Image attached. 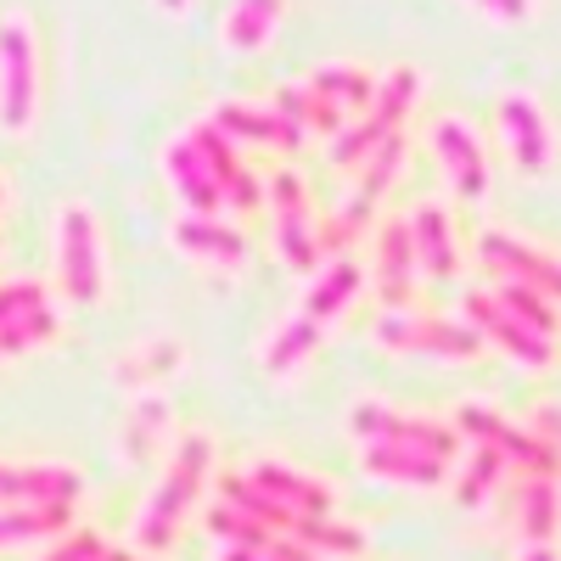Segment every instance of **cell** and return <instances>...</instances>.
<instances>
[{
	"label": "cell",
	"mask_w": 561,
	"mask_h": 561,
	"mask_svg": "<svg viewBox=\"0 0 561 561\" xmlns=\"http://www.w3.org/2000/svg\"><path fill=\"white\" fill-rule=\"evenodd\" d=\"M359 287H365V270L354 259H332V264H325L314 275V287L304 293V304L280 320V332L264 343V377H293L304 359H314V348L343 320V309L354 304Z\"/></svg>",
	"instance_id": "6da1fadb"
},
{
	"label": "cell",
	"mask_w": 561,
	"mask_h": 561,
	"mask_svg": "<svg viewBox=\"0 0 561 561\" xmlns=\"http://www.w3.org/2000/svg\"><path fill=\"white\" fill-rule=\"evenodd\" d=\"M421 102V68H393V73H382L377 79V90H370V107H365V124H354V129H343L337 140H332V158L337 163H359L365 152H377L388 135H399L404 129V118H410V107Z\"/></svg>",
	"instance_id": "7a4b0ae2"
},
{
	"label": "cell",
	"mask_w": 561,
	"mask_h": 561,
	"mask_svg": "<svg viewBox=\"0 0 561 561\" xmlns=\"http://www.w3.org/2000/svg\"><path fill=\"white\" fill-rule=\"evenodd\" d=\"M57 270H62V293L84 309L102 304L107 293V259H102V225L84 203H68L57 214Z\"/></svg>",
	"instance_id": "3957f363"
},
{
	"label": "cell",
	"mask_w": 561,
	"mask_h": 561,
	"mask_svg": "<svg viewBox=\"0 0 561 561\" xmlns=\"http://www.w3.org/2000/svg\"><path fill=\"white\" fill-rule=\"evenodd\" d=\"M377 343L393 348V354H421V359H449V365H466L478 359L483 343L466 320H449V314H382L377 320Z\"/></svg>",
	"instance_id": "277c9868"
},
{
	"label": "cell",
	"mask_w": 561,
	"mask_h": 561,
	"mask_svg": "<svg viewBox=\"0 0 561 561\" xmlns=\"http://www.w3.org/2000/svg\"><path fill=\"white\" fill-rule=\"evenodd\" d=\"M39 102V57L28 18H0V124L23 135Z\"/></svg>",
	"instance_id": "5b68a950"
},
{
	"label": "cell",
	"mask_w": 561,
	"mask_h": 561,
	"mask_svg": "<svg viewBox=\"0 0 561 561\" xmlns=\"http://www.w3.org/2000/svg\"><path fill=\"white\" fill-rule=\"evenodd\" d=\"M208 460H214L208 433H185V438H180L169 472H163V483H158V494H152V505H147V523H140V539H147V545H163V534L180 523V511L192 505V494H197V483H203V472H208Z\"/></svg>",
	"instance_id": "8992f818"
},
{
	"label": "cell",
	"mask_w": 561,
	"mask_h": 561,
	"mask_svg": "<svg viewBox=\"0 0 561 561\" xmlns=\"http://www.w3.org/2000/svg\"><path fill=\"white\" fill-rule=\"evenodd\" d=\"M348 433L370 438V444H399V449H415V455H433L444 460L455 449V433L444 427V421H421V415H399L377 399H359L348 410Z\"/></svg>",
	"instance_id": "52a82bcc"
},
{
	"label": "cell",
	"mask_w": 561,
	"mask_h": 561,
	"mask_svg": "<svg viewBox=\"0 0 561 561\" xmlns=\"http://www.w3.org/2000/svg\"><path fill=\"white\" fill-rule=\"evenodd\" d=\"M460 314H466V325L478 332V343H494L500 354H511L517 365L545 370V365L556 359V343H550V337H539V332H528V325H523L517 314H505L489 293H466Z\"/></svg>",
	"instance_id": "ba28073f"
},
{
	"label": "cell",
	"mask_w": 561,
	"mask_h": 561,
	"mask_svg": "<svg viewBox=\"0 0 561 561\" xmlns=\"http://www.w3.org/2000/svg\"><path fill=\"white\" fill-rule=\"evenodd\" d=\"M500 135H505V147H511L523 174L545 180L556 169V129H550V113L534 96H505L500 102Z\"/></svg>",
	"instance_id": "9c48e42d"
},
{
	"label": "cell",
	"mask_w": 561,
	"mask_h": 561,
	"mask_svg": "<svg viewBox=\"0 0 561 561\" xmlns=\"http://www.w3.org/2000/svg\"><path fill=\"white\" fill-rule=\"evenodd\" d=\"M270 208H275V242L287 253L293 270H314V214H309V192L293 169L270 174Z\"/></svg>",
	"instance_id": "30bf717a"
},
{
	"label": "cell",
	"mask_w": 561,
	"mask_h": 561,
	"mask_svg": "<svg viewBox=\"0 0 561 561\" xmlns=\"http://www.w3.org/2000/svg\"><path fill=\"white\" fill-rule=\"evenodd\" d=\"M433 152L449 174V185L466 197V203H478L489 192V158H483V140L478 129L466 124V118H438L433 124Z\"/></svg>",
	"instance_id": "8fae6325"
},
{
	"label": "cell",
	"mask_w": 561,
	"mask_h": 561,
	"mask_svg": "<svg viewBox=\"0 0 561 561\" xmlns=\"http://www.w3.org/2000/svg\"><path fill=\"white\" fill-rule=\"evenodd\" d=\"M478 253L494 264L500 280H517V287H528V293H539V298H556V280H561V275H556V259L539 253L534 242L505 237V230H483Z\"/></svg>",
	"instance_id": "7c38bea8"
},
{
	"label": "cell",
	"mask_w": 561,
	"mask_h": 561,
	"mask_svg": "<svg viewBox=\"0 0 561 561\" xmlns=\"http://www.w3.org/2000/svg\"><path fill=\"white\" fill-rule=\"evenodd\" d=\"M185 140H192V147H197V158L208 163V180L219 185V197L230 203V208H259L264 203V185H259V174H248L242 163H237V152H230V140L203 118L192 135H185Z\"/></svg>",
	"instance_id": "4fadbf2b"
},
{
	"label": "cell",
	"mask_w": 561,
	"mask_h": 561,
	"mask_svg": "<svg viewBox=\"0 0 561 561\" xmlns=\"http://www.w3.org/2000/svg\"><path fill=\"white\" fill-rule=\"evenodd\" d=\"M208 124L225 135V140H248V147H280V152H298L304 135L280 118L275 107H248V102H219L208 113Z\"/></svg>",
	"instance_id": "5bb4252c"
},
{
	"label": "cell",
	"mask_w": 561,
	"mask_h": 561,
	"mask_svg": "<svg viewBox=\"0 0 561 561\" xmlns=\"http://www.w3.org/2000/svg\"><path fill=\"white\" fill-rule=\"evenodd\" d=\"M174 248L197 264H214V270H242L248 264V237L237 225H219V219H197L185 214L174 225Z\"/></svg>",
	"instance_id": "9a60e30c"
},
{
	"label": "cell",
	"mask_w": 561,
	"mask_h": 561,
	"mask_svg": "<svg viewBox=\"0 0 561 561\" xmlns=\"http://www.w3.org/2000/svg\"><path fill=\"white\" fill-rule=\"evenodd\" d=\"M410 242H415V270H427L433 280H455L460 275V248H455L449 214L438 203H421L410 214Z\"/></svg>",
	"instance_id": "2e32d148"
},
{
	"label": "cell",
	"mask_w": 561,
	"mask_h": 561,
	"mask_svg": "<svg viewBox=\"0 0 561 561\" xmlns=\"http://www.w3.org/2000/svg\"><path fill=\"white\" fill-rule=\"evenodd\" d=\"M163 174H169V185H174V197H180L185 208H192L197 219H214V214L225 208L219 185L208 180V163L197 158L192 140H169V152H163Z\"/></svg>",
	"instance_id": "e0dca14e"
},
{
	"label": "cell",
	"mask_w": 561,
	"mask_h": 561,
	"mask_svg": "<svg viewBox=\"0 0 561 561\" xmlns=\"http://www.w3.org/2000/svg\"><path fill=\"white\" fill-rule=\"evenodd\" d=\"M377 287L382 304H404L415 287V242H410V219H382L377 230Z\"/></svg>",
	"instance_id": "ac0fdd59"
},
{
	"label": "cell",
	"mask_w": 561,
	"mask_h": 561,
	"mask_svg": "<svg viewBox=\"0 0 561 561\" xmlns=\"http://www.w3.org/2000/svg\"><path fill=\"white\" fill-rule=\"evenodd\" d=\"M180 365H185V343H174V337H147V343H135V348H124L118 359H113V377H118V388H152V382H169V377H180Z\"/></svg>",
	"instance_id": "d6986e66"
},
{
	"label": "cell",
	"mask_w": 561,
	"mask_h": 561,
	"mask_svg": "<svg viewBox=\"0 0 561 561\" xmlns=\"http://www.w3.org/2000/svg\"><path fill=\"white\" fill-rule=\"evenodd\" d=\"M309 96L314 102H325L337 118H348V113H365L370 107V90H377V79H370L365 68H354V62H325V68H314L309 73Z\"/></svg>",
	"instance_id": "ffe728a7"
},
{
	"label": "cell",
	"mask_w": 561,
	"mask_h": 561,
	"mask_svg": "<svg viewBox=\"0 0 561 561\" xmlns=\"http://www.w3.org/2000/svg\"><path fill=\"white\" fill-rule=\"evenodd\" d=\"M73 494H79V472H68V466H0V500L68 505Z\"/></svg>",
	"instance_id": "44dd1931"
},
{
	"label": "cell",
	"mask_w": 561,
	"mask_h": 561,
	"mask_svg": "<svg viewBox=\"0 0 561 561\" xmlns=\"http://www.w3.org/2000/svg\"><path fill=\"white\" fill-rule=\"evenodd\" d=\"M460 427L466 433H478L494 455H511V460H523V466H534V472H550V444H534V438H523L511 421H500V415H489L483 404H466L460 410Z\"/></svg>",
	"instance_id": "7402d4cb"
},
{
	"label": "cell",
	"mask_w": 561,
	"mask_h": 561,
	"mask_svg": "<svg viewBox=\"0 0 561 561\" xmlns=\"http://www.w3.org/2000/svg\"><path fill=\"white\" fill-rule=\"evenodd\" d=\"M259 494H270L280 511H298V517H309V511H325L332 505V489L293 472V466H253V478H248Z\"/></svg>",
	"instance_id": "603a6c76"
},
{
	"label": "cell",
	"mask_w": 561,
	"mask_h": 561,
	"mask_svg": "<svg viewBox=\"0 0 561 561\" xmlns=\"http://www.w3.org/2000/svg\"><path fill=\"white\" fill-rule=\"evenodd\" d=\"M280 18H287V0H237L219 23V39L230 51H259V45H270V34L280 28Z\"/></svg>",
	"instance_id": "cb8c5ba5"
},
{
	"label": "cell",
	"mask_w": 561,
	"mask_h": 561,
	"mask_svg": "<svg viewBox=\"0 0 561 561\" xmlns=\"http://www.w3.org/2000/svg\"><path fill=\"white\" fill-rule=\"evenodd\" d=\"M359 466H365L370 478H388V483H415V489L444 483V460L415 455V449H399V444H370Z\"/></svg>",
	"instance_id": "d4e9b609"
},
{
	"label": "cell",
	"mask_w": 561,
	"mask_h": 561,
	"mask_svg": "<svg viewBox=\"0 0 561 561\" xmlns=\"http://www.w3.org/2000/svg\"><path fill=\"white\" fill-rule=\"evenodd\" d=\"M505 314H517L528 332H539V337H550L556 343V298H539V293H528V287H517V280H494V293H489Z\"/></svg>",
	"instance_id": "484cf974"
},
{
	"label": "cell",
	"mask_w": 561,
	"mask_h": 561,
	"mask_svg": "<svg viewBox=\"0 0 561 561\" xmlns=\"http://www.w3.org/2000/svg\"><path fill=\"white\" fill-rule=\"evenodd\" d=\"M169 427V399H158V393H147V399H135V410H129V421H124V455L129 460H140L152 444H158V433Z\"/></svg>",
	"instance_id": "4316f807"
},
{
	"label": "cell",
	"mask_w": 561,
	"mask_h": 561,
	"mask_svg": "<svg viewBox=\"0 0 561 561\" xmlns=\"http://www.w3.org/2000/svg\"><path fill=\"white\" fill-rule=\"evenodd\" d=\"M57 325H62V320L51 314V304L34 309V314L7 320V325H0V359H12V354H23V348H34V343H51Z\"/></svg>",
	"instance_id": "83f0119b"
},
{
	"label": "cell",
	"mask_w": 561,
	"mask_h": 561,
	"mask_svg": "<svg viewBox=\"0 0 561 561\" xmlns=\"http://www.w3.org/2000/svg\"><path fill=\"white\" fill-rule=\"evenodd\" d=\"M404 163V129L388 135L377 152H365V185H359V203H377L388 185H393V169Z\"/></svg>",
	"instance_id": "f1b7e54d"
},
{
	"label": "cell",
	"mask_w": 561,
	"mask_h": 561,
	"mask_svg": "<svg viewBox=\"0 0 561 561\" xmlns=\"http://www.w3.org/2000/svg\"><path fill=\"white\" fill-rule=\"evenodd\" d=\"M68 523V505H34V511H7L0 517V545H18V539H39Z\"/></svg>",
	"instance_id": "f546056e"
},
{
	"label": "cell",
	"mask_w": 561,
	"mask_h": 561,
	"mask_svg": "<svg viewBox=\"0 0 561 561\" xmlns=\"http://www.w3.org/2000/svg\"><path fill=\"white\" fill-rule=\"evenodd\" d=\"M365 219H370V203H359V197H354V203H348L332 225L314 230V259H320V253H337V259H343V248L354 242V230H359Z\"/></svg>",
	"instance_id": "4dcf8cb0"
},
{
	"label": "cell",
	"mask_w": 561,
	"mask_h": 561,
	"mask_svg": "<svg viewBox=\"0 0 561 561\" xmlns=\"http://www.w3.org/2000/svg\"><path fill=\"white\" fill-rule=\"evenodd\" d=\"M34 309H45L39 280H0V325L18 320V314H34Z\"/></svg>",
	"instance_id": "1f68e13d"
},
{
	"label": "cell",
	"mask_w": 561,
	"mask_h": 561,
	"mask_svg": "<svg viewBox=\"0 0 561 561\" xmlns=\"http://www.w3.org/2000/svg\"><path fill=\"white\" fill-rule=\"evenodd\" d=\"M500 466H505V455H494V449H478V466L466 472V489H460V500L472 505V500H483V489L500 478Z\"/></svg>",
	"instance_id": "d6a6232c"
},
{
	"label": "cell",
	"mask_w": 561,
	"mask_h": 561,
	"mask_svg": "<svg viewBox=\"0 0 561 561\" xmlns=\"http://www.w3.org/2000/svg\"><path fill=\"white\" fill-rule=\"evenodd\" d=\"M472 7H478L489 23H528V18H534V0H472Z\"/></svg>",
	"instance_id": "836d02e7"
},
{
	"label": "cell",
	"mask_w": 561,
	"mask_h": 561,
	"mask_svg": "<svg viewBox=\"0 0 561 561\" xmlns=\"http://www.w3.org/2000/svg\"><path fill=\"white\" fill-rule=\"evenodd\" d=\"M528 528L534 534H550V483L528 489Z\"/></svg>",
	"instance_id": "e575fe53"
},
{
	"label": "cell",
	"mask_w": 561,
	"mask_h": 561,
	"mask_svg": "<svg viewBox=\"0 0 561 561\" xmlns=\"http://www.w3.org/2000/svg\"><path fill=\"white\" fill-rule=\"evenodd\" d=\"M102 545H96V534H84V539H73V545H62L51 561H90V556H96Z\"/></svg>",
	"instance_id": "d590c367"
},
{
	"label": "cell",
	"mask_w": 561,
	"mask_h": 561,
	"mask_svg": "<svg viewBox=\"0 0 561 561\" xmlns=\"http://www.w3.org/2000/svg\"><path fill=\"white\" fill-rule=\"evenodd\" d=\"M158 7H163V12H185V7H192V0H158Z\"/></svg>",
	"instance_id": "8d00e7d4"
},
{
	"label": "cell",
	"mask_w": 561,
	"mask_h": 561,
	"mask_svg": "<svg viewBox=\"0 0 561 561\" xmlns=\"http://www.w3.org/2000/svg\"><path fill=\"white\" fill-rule=\"evenodd\" d=\"M225 561H259V556H242V550H237V556H225Z\"/></svg>",
	"instance_id": "74e56055"
},
{
	"label": "cell",
	"mask_w": 561,
	"mask_h": 561,
	"mask_svg": "<svg viewBox=\"0 0 561 561\" xmlns=\"http://www.w3.org/2000/svg\"><path fill=\"white\" fill-rule=\"evenodd\" d=\"M0 203H7V185H0Z\"/></svg>",
	"instance_id": "f35d334b"
},
{
	"label": "cell",
	"mask_w": 561,
	"mask_h": 561,
	"mask_svg": "<svg viewBox=\"0 0 561 561\" xmlns=\"http://www.w3.org/2000/svg\"><path fill=\"white\" fill-rule=\"evenodd\" d=\"M113 561H118V556H113Z\"/></svg>",
	"instance_id": "ab89813d"
}]
</instances>
